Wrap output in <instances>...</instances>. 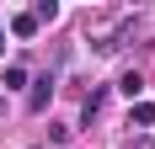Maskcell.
<instances>
[{
  "mask_svg": "<svg viewBox=\"0 0 155 149\" xmlns=\"http://www.w3.org/2000/svg\"><path fill=\"white\" fill-rule=\"evenodd\" d=\"M27 112H48V101H54V74H43V80H27Z\"/></svg>",
  "mask_w": 155,
  "mask_h": 149,
  "instance_id": "cell-1",
  "label": "cell"
},
{
  "mask_svg": "<svg viewBox=\"0 0 155 149\" xmlns=\"http://www.w3.org/2000/svg\"><path fill=\"white\" fill-rule=\"evenodd\" d=\"M11 37L32 43V37H38V16H32V11H16V16H11Z\"/></svg>",
  "mask_w": 155,
  "mask_h": 149,
  "instance_id": "cell-2",
  "label": "cell"
},
{
  "mask_svg": "<svg viewBox=\"0 0 155 149\" xmlns=\"http://www.w3.org/2000/svg\"><path fill=\"white\" fill-rule=\"evenodd\" d=\"M118 90H123L128 101H139V96H144V74H139V69H128L123 80H118Z\"/></svg>",
  "mask_w": 155,
  "mask_h": 149,
  "instance_id": "cell-3",
  "label": "cell"
},
{
  "mask_svg": "<svg viewBox=\"0 0 155 149\" xmlns=\"http://www.w3.org/2000/svg\"><path fill=\"white\" fill-rule=\"evenodd\" d=\"M134 128H155V101H134Z\"/></svg>",
  "mask_w": 155,
  "mask_h": 149,
  "instance_id": "cell-4",
  "label": "cell"
},
{
  "mask_svg": "<svg viewBox=\"0 0 155 149\" xmlns=\"http://www.w3.org/2000/svg\"><path fill=\"white\" fill-rule=\"evenodd\" d=\"M0 85H5V90H21V85H27V69H21V64H5V80H0Z\"/></svg>",
  "mask_w": 155,
  "mask_h": 149,
  "instance_id": "cell-5",
  "label": "cell"
},
{
  "mask_svg": "<svg viewBox=\"0 0 155 149\" xmlns=\"http://www.w3.org/2000/svg\"><path fill=\"white\" fill-rule=\"evenodd\" d=\"M102 101H107V90H91V96H86V106H80V117L91 122V117H96V112H102Z\"/></svg>",
  "mask_w": 155,
  "mask_h": 149,
  "instance_id": "cell-6",
  "label": "cell"
},
{
  "mask_svg": "<svg viewBox=\"0 0 155 149\" xmlns=\"http://www.w3.org/2000/svg\"><path fill=\"white\" fill-rule=\"evenodd\" d=\"M32 16H38V27H43V21H54V16H59V5H54V0H38V11H32Z\"/></svg>",
  "mask_w": 155,
  "mask_h": 149,
  "instance_id": "cell-7",
  "label": "cell"
},
{
  "mask_svg": "<svg viewBox=\"0 0 155 149\" xmlns=\"http://www.w3.org/2000/svg\"><path fill=\"white\" fill-rule=\"evenodd\" d=\"M0 53H5V32H0Z\"/></svg>",
  "mask_w": 155,
  "mask_h": 149,
  "instance_id": "cell-8",
  "label": "cell"
},
{
  "mask_svg": "<svg viewBox=\"0 0 155 149\" xmlns=\"http://www.w3.org/2000/svg\"><path fill=\"white\" fill-rule=\"evenodd\" d=\"M0 112H5V96H0Z\"/></svg>",
  "mask_w": 155,
  "mask_h": 149,
  "instance_id": "cell-9",
  "label": "cell"
}]
</instances>
